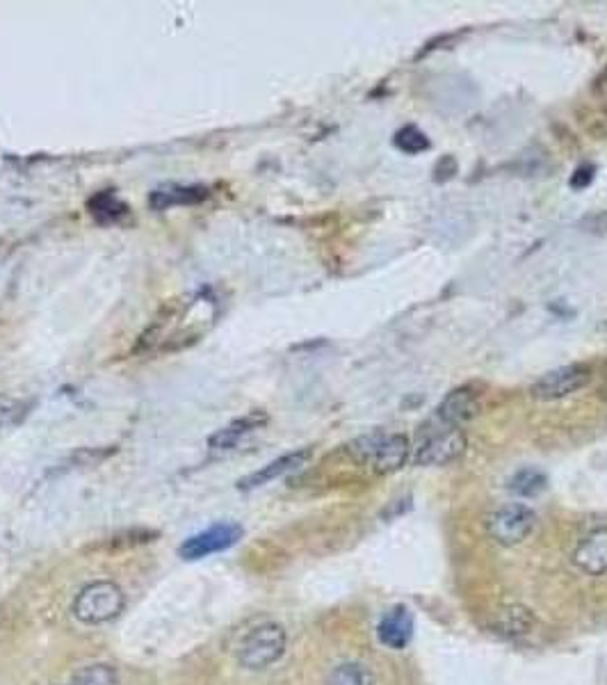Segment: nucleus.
<instances>
[{"label": "nucleus", "mask_w": 607, "mask_h": 685, "mask_svg": "<svg viewBox=\"0 0 607 685\" xmlns=\"http://www.w3.org/2000/svg\"><path fill=\"white\" fill-rule=\"evenodd\" d=\"M350 455L375 473L400 471L409 459V439L400 432H368L350 443Z\"/></svg>", "instance_id": "1"}, {"label": "nucleus", "mask_w": 607, "mask_h": 685, "mask_svg": "<svg viewBox=\"0 0 607 685\" xmlns=\"http://www.w3.org/2000/svg\"><path fill=\"white\" fill-rule=\"evenodd\" d=\"M126 608V594L112 580H96L80 590L74 601V615L83 624H105Z\"/></svg>", "instance_id": "2"}, {"label": "nucleus", "mask_w": 607, "mask_h": 685, "mask_svg": "<svg viewBox=\"0 0 607 685\" xmlns=\"http://www.w3.org/2000/svg\"><path fill=\"white\" fill-rule=\"evenodd\" d=\"M286 651V631L283 626L267 622L249 631L238 647V660L245 670H267Z\"/></svg>", "instance_id": "3"}, {"label": "nucleus", "mask_w": 607, "mask_h": 685, "mask_svg": "<svg viewBox=\"0 0 607 685\" xmlns=\"http://www.w3.org/2000/svg\"><path fill=\"white\" fill-rule=\"evenodd\" d=\"M592 380V368L585 364H571L550 370V373L541 375L537 382L532 384V398L537 400H562L569 398L573 393H578L585 389V386Z\"/></svg>", "instance_id": "4"}, {"label": "nucleus", "mask_w": 607, "mask_h": 685, "mask_svg": "<svg viewBox=\"0 0 607 685\" xmlns=\"http://www.w3.org/2000/svg\"><path fill=\"white\" fill-rule=\"evenodd\" d=\"M537 514L523 503H509L496 510L487 521L489 535L503 546L521 544L534 530Z\"/></svg>", "instance_id": "5"}, {"label": "nucleus", "mask_w": 607, "mask_h": 685, "mask_svg": "<svg viewBox=\"0 0 607 685\" xmlns=\"http://www.w3.org/2000/svg\"><path fill=\"white\" fill-rule=\"evenodd\" d=\"M466 448V439L461 430L439 425V430L427 432L425 441L416 448V466H448L461 457Z\"/></svg>", "instance_id": "6"}, {"label": "nucleus", "mask_w": 607, "mask_h": 685, "mask_svg": "<svg viewBox=\"0 0 607 685\" xmlns=\"http://www.w3.org/2000/svg\"><path fill=\"white\" fill-rule=\"evenodd\" d=\"M240 537L242 528L238 523H217V526H210L204 533L185 539L181 548H178V555L183 560H201L206 555L222 553L233 544H238Z\"/></svg>", "instance_id": "7"}, {"label": "nucleus", "mask_w": 607, "mask_h": 685, "mask_svg": "<svg viewBox=\"0 0 607 685\" xmlns=\"http://www.w3.org/2000/svg\"><path fill=\"white\" fill-rule=\"evenodd\" d=\"M480 414V400L477 393L461 386V389L450 391L448 396L441 400V405L436 407V423L443 427H452V430H461L466 423H471L473 418Z\"/></svg>", "instance_id": "8"}, {"label": "nucleus", "mask_w": 607, "mask_h": 685, "mask_svg": "<svg viewBox=\"0 0 607 685\" xmlns=\"http://www.w3.org/2000/svg\"><path fill=\"white\" fill-rule=\"evenodd\" d=\"M311 459V450L309 448H302V450H293V453L288 455H281L279 459H274V462L261 466V469L249 473L247 478H242L238 482V489L242 491H252L258 487H265L270 485V482L283 478V475L293 473L297 469H302V466Z\"/></svg>", "instance_id": "9"}, {"label": "nucleus", "mask_w": 607, "mask_h": 685, "mask_svg": "<svg viewBox=\"0 0 607 685\" xmlns=\"http://www.w3.org/2000/svg\"><path fill=\"white\" fill-rule=\"evenodd\" d=\"M210 197V190L206 185H181V183H165L151 192L149 206L151 211L163 213L176 206H197L204 204Z\"/></svg>", "instance_id": "10"}, {"label": "nucleus", "mask_w": 607, "mask_h": 685, "mask_svg": "<svg viewBox=\"0 0 607 685\" xmlns=\"http://www.w3.org/2000/svg\"><path fill=\"white\" fill-rule=\"evenodd\" d=\"M377 635L382 644L391 649H404L414 635V617L407 606H395L386 612L377 626Z\"/></svg>", "instance_id": "11"}, {"label": "nucleus", "mask_w": 607, "mask_h": 685, "mask_svg": "<svg viewBox=\"0 0 607 685\" xmlns=\"http://www.w3.org/2000/svg\"><path fill=\"white\" fill-rule=\"evenodd\" d=\"M265 423H267V416L263 414V411H249V414L236 418V421H231L229 425H224L222 430L210 434L208 446L213 450L236 448L242 439L249 437V434H254L256 430H261Z\"/></svg>", "instance_id": "12"}, {"label": "nucleus", "mask_w": 607, "mask_h": 685, "mask_svg": "<svg viewBox=\"0 0 607 685\" xmlns=\"http://www.w3.org/2000/svg\"><path fill=\"white\" fill-rule=\"evenodd\" d=\"M573 560L585 574L603 576L607 571V528L582 539L573 553Z\"/></svg>", "instance_id": "13"}, {"label": "nucleus", "mask_w": 607, "mask_h": 685, "mask_svg": "<svg viewBox=\"0 0 607 685\" xmlns=\"http://www.w3.org/2000/svg\"><path fill=\"white\" fill-rule=\"evenodd\" d=\"M128 211H131V208H128L112 190L96 192V195L87 201V213L94 217L96 224H103V227L121 222L128 215Z\"/></svg>", "instance_id": "14"}, {"label": "nucleus", "mask_w": 607, "mask_h": 685, "mask_svg": "<svg viewBox=\"0 0 607 685\" xmlns=\"http://www.w3.org/2000/svg\"><path fill=\"white\" fill-rule=\"evenodd\" d=\"M546 487H548V475L541 469H534V466L516 471L507 482V489L512 491V494L523 496V498L539 496L541 491H546Z\"/></svg>", "instance_id": "15"}, {"label": "nucleus", "mask_w": 607, "mask_h": 685, "mask_svg": "<svg viewBox=\"0 0 607 685\" xmlns=\"http://www.w3.org/2000/svg\"><path fill=\"white\" fill-rule=\"evenodd\" d=\"M327 685H375V679L366 665L345 663L329 674Z\"/></svg>", "instance_id": "16"}, {"label": "nucleus", "mask_w": 607, "mask_h": 685, "mask_svg": "<svg viewBox=\"0 0 607 685\" xmlns=\"http://www.w3.org/2000/svg\"><path fill=\"white\" fill-rule=\"evenodd\" d=\"M71 685H119V674L112 665L96 663L76 672Z\"/></svg>", "instance_id": "17"}, {"label": "nucleus", "mask_w": 607, "mask_h": 685, "mask_svg": "<svg viewBox=\"0 0 607 685\" xmlns=\"http://www.w3.org/2000/svg\"><path fill=\"white\" fill-rule=\"evenodd\" d=\"M395 147L402 153H409V156H416V153H423L430 149V140L427 135L420 131L416 126H404L395 133Z\"/></svg>", "instance_id": "18"}, {"label": "nucleus", "mask_w": 607, "mask_h": 685, "mask_svg": "<svg viewBox=\"0 0 607 685\" xmlns=\"http://www.w3.org/2000/svg\"><path fill=\"white\" fill-rule=\"evenodd\" d=\"M530 626H532V617L528 615V610L512 608L503 615V633H507V635L528 633Z\"/></svg>", "instance_id": "19"}, {"label": "nucleus", "mask_w": 607, "mask_h": 685, "mask_svg": "<svg viewBox=\"0 0 607 685\" xmlns=\"http://www.w3.org/2000/svg\"><path fill=\"white\" fill-rule=\"evenodd\" d=\"M592 181H594V167L592 165H580L576 172L571 174L569 185L573 190H585V188H589V185H592Z\"/></svg>", "instance_id": "20"}, {"label": "nucleus", "mask_w": 607, "mask_h": 685, "mask_svg": "<svg viewBox=\"0 0 607 685\" xmlns=\"http://www.w3.org/2000/svg\"><path fill=\"white\" fill-rule=\"evenodd\" d=\"M598 393H601V398H603V400H607V375H605V380H603V384H601V389H598Z\"/></svg>", "instance_id": "21"}, {"label": "nucleus", "mask_w": 607, "mask_h": 685, "mask_svg": "<svg viewBox=\"0 0 607 685\" xmlns=\"http://www.w3.org/2000/svg\"><path fill=\"white\" fill-rule=\"evenodd\" d=\"M69 685H71V683H69Z\"/></svg>", "instance_id": "22"}]
</instances>
